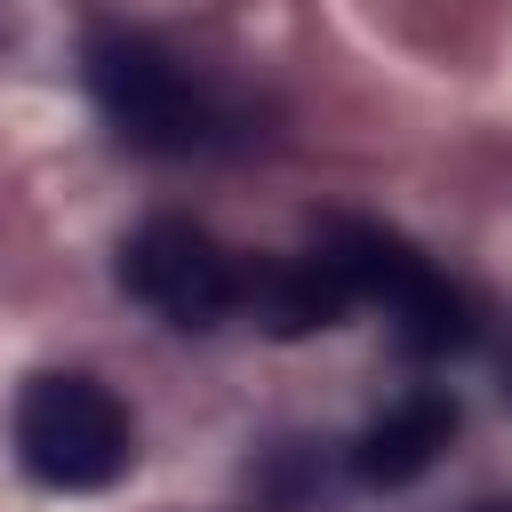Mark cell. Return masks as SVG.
<instances>
[{
  "instance_id": "obj_4",
  "label": "cell",
  "mask_w": 512,
  "mask_h": 512,
  "mask_svg": "<svg viewBox=\"0 0 512 512\" xmlns=\"http://www.w3.org/2000/svg\"><path fill=\"white\" fill-rule=\"evenodd\" d=\"M120 288L168 328H224L240 312V256L192 216H144L120 240Z\"/></svg>"
},
{
  "instance_id": "obj_3",
  "label": "cell",
  "mask_w": 512,
  "mask_h": 512,
  "mask_svg": "<svg viewBox=\"0 0 512 512\" xmlns=\"http://www.w3.org/2000/svg\"><path fill=\"white\" fill-rule=\"evenodd\" d=\"M16 464L40 480V488H64V496H88V488H112L136 456V424L120 408L112 384L80 376V368H48L16 392Z\"/></svg>"
},
{
  "instance_id": "obj_8",
  "label": "cell",
  "mask_w": 512,
  "mask_h": 512,
  "mask_svg": "<svg viewBox=\"0 0 512 512\" xmlns=\"http://www.w3.org/2000/svg\"><path fill=\"white\" fill-rule=\"evenodd\" d=\"M504 392H512V352H504Z\"/></svg>"
},
{
  "instance_id": "obj_2",
  "label": "cell",
  "mask_w": 512,
  "mask_h": 512,
  "mask_svg": "<svg viewBox=\"0 0 512 512\" xmlns=\"http://www.w3.org/2000/svg\"><path fill=\"white\" fill-rule=\"evenodd\" d=\"M328 248L344 256L360 304H384L392 344H400L408 360H456V352H472V336H480V296H472L464 280H448L416 240H400V232H384V224H360V216H336V224H328Z\"/></svg>"
},
{
  "instance_id": "obj_6",
  "label": "cell",
  "mask_w": 512,
  "mask_h": 512,
  "mask_svg": "<svg viewBox=\"0 0 512 512\" xmlns=\"http://www.w3.org/2000/svg\"><path fill=\"white\" fill-rule=\"evenodd\" d=\"M448 440H456V400H448L440 384H416V392H400V400L352 440V480H360V488H408V480H424V472L440 464Z\"/></svg>"
},
{
  "instance_id": "obj_7",
  "label": "cell",
  "mask_w": 512,
  "mask_h": 512,
  "mask_svg": "<svg viewBox=\"0 0 512 512\" xmlns=\"http://www.w3.org/2000/svg\"><path fill=\"white\" fill-rule=\"evenodd\" d=\"M472 512H512V504H472Z\"/></svg>"
},
{
  "instance_id": "obj_1",
  "label": "cell",
  "mask_w": 512,
  "mask_h": 512,
  "mask_svg": "<svg viewBox=\"0 0 512 512\" xmlns=\"http://www.w3.org/2000/svg\"><path fill=\"white\" fill-rule=\"evenodd\" d=\"M80 72H88L96 112H104L136 152L184 160V152L224 144V128H232L224 96H216L192 64H176L160 40H144V32H128V24H96L88 48H80Z\"/></svg>"
},
{
  "instance_id": "obj_5",
  "label": "cell",
  "mask_w": 512,
  "mask_h": 512,
  "mask_svg": "<svg viewBox=\"0 0 512 512\" xmlns=\"http://www.w3.org/2000/svg\"><path fill=\"white\" fill-rule=\"evenodd\" d=\"M360 304L344 256L328 248V232L312 248H288V256H240V312L264 328V336H312V328H336L344 312Z\"/></svg>"
}]
</instances>
